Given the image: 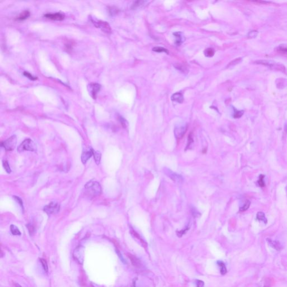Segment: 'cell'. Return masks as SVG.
Listing matches in <instances>:
<instances>
[{"label":"cell","mask_w":287,"mask_h":287,"mask_svg":"<svg viewBox=\"0 0 287 287\" xmlns=\"http://www.w3.org/2000/svg\"><path fill=\"white\" fill-rule=\"evenodd\" d=\"M217 264H218V266L220 267V271H221V274L222 275L226 274V269L224 262L221 261H218L217 262Z\"/></svg>","instance_id":"2e32d148"},{"label":"cell","mask_w":287,"mask_h":287,"mask_svg":"<svg viewBox=\"0 0 287 287\" xmlns=\"http://www.w3.org/2000/svg\"><path fill=\"white\" fill-rule=\"evenodd\" d=\"M250 201H249L248 200H247L246 201V203H244V204L243 205V206L240 208V211H245V210H247L249 209V207H250Z\"/></svg>","instance_id":"d4e9b609"},{"label":"cell","mask_w":287,"mask_h":287,"mask_svg":"<svg viewBox=\"0 0 287 287\" xmlns=\"http://www.w3.org/2000/svg\"></svg>","instance_id":"ab89813d"},{"label":"cell","mask_w":287,"mask_h":287,"mask_svg":"<svg viewBox=\"0 0 287 287\" xmlns=\"http://www.w3.org/2000/svg\"><path fill=\"white\" fill-rule=\"evenodd\" d=\"M29 16H30L29 11L27 10L24 11L19 15V17H17V19L19 20H24L27 19L29 17Z\"/></svg>","instance_id":"9a60e30c"},{"label":"cell","mask_w":287,"mask_h":287,"mask_svg":"<svg viewBox=\"0 0 287 287\" xmlns=\"http://www.w3.org/2000/svg\"><path fill=\"white\" fill-rule=\"evenodd\" d=\"M119 120H120V121L121 122V123L123 127H126L127 125V122H126V121L123 118H122L121 117H120Z\"/></svg>","instance_id":"836d02e7"},{"label":"cell","mask_w":287,"mask_h":287,"mask_svg":"<svg viewBox=\"0 0 287 287\" xmlns=\"http://www.w3.org/2000/svg\"><path fill=\"white\" fill-rule=\"evenodd\" d=\"M164 173L167 175L170 178L174 181L177 182H181L183 181V178L181 176L178 175L177 173L172 171L170 169L166 168L164 169Z\"/></svg>","instance_id":"52a82bcc"},{"label":"cell","mask_w":287,"mask_h":287,"mask_svg":"<svg viewBox=\"0 0 287 287\" xmlns=\"http://www.w3.org/2000/svg\"><path fill=\"white\" fill-rule=\"evenodd\" d=\"M255 63L269 67L273 70H275L280 71H286V68L282 64L278 63L275 61L271 60H259L255 62Z\"/></svg>","instance_id":"3957f363"},{"label":"cell","mask_w":287,"mask_h":287,"mask_svg":"<svg viewBox=\"0 0 287 287\" xmlns=\"http://www.w3.org/2000/svg\"><path fill=\"white\" fill-rule=\"evenodd\" d=\"M93 152H94V150L92 149H90V150L83 153L81 157L83 164H86L87 161L92 157V155H93Z\"/></svg>","instance_id":"8fae6325"},{"label":"cell","mask_w":287,"mask_h":287,"mask_svg":"<svg viewBox=\"0 0 287 287\" xmlns=\"http://www.w3.org/2000/svg\"><path fill=\"white\" fill-rule=\"evenodd\" d=\"M173 34L176 38V43L178 45L181 44L182 42V36L181 35V33L180 32H176V33H174Z\"/></svg>","instance_id":"d6986e66"},{"label":"cell","mask_w":287,"mask_h":287,"mask_svg":"<svg viewBox=\"0 0 287 287\" xmlns=\"http://www.w3.org/2000/svg\"><path fill=\"white\" fill-rule=\"evenodd\" d=\"M24 75L29 78L30 80H32L33 81H35L37 79V77L34 76L33 75H32L31 74H30L29 72L27 71L24 72Z\"/></svg>","instance_id":"cb8c5ba5"},{"label":"cell","mask_w":287,"mask_h":287,"mask_svg":"<svg viewBox=\"0 0 287 287\" xmlns=\"http://www.w3.org/2000/svg\"><path fill=\"white\" fill-rule=\"evenodd\" d=\"M196 285L197 287H204V283L201 281L198 280L196 281Z\"/></svg>","instance_id":"e575fe53"},{"label":"cell","mask_w":287,"mask_h":287,"mask_svg":"<svg viewBox=\"0 0 287 287\" xmlns=\"http://www.w3.org/2000/svg\"><path fill=\"white\" fill-rule=\"evenodd\" d=\"M257 34H258L257 31L252 30V31H251V32H249V34H248V37L250 38H254L256 37Z\"/></svg>","instance_id":"f546056e"},{"label":"cell","mask_w":287,"mask_h":287,"mask_svg":"<svg viewBox=\"0 0 287 287\" xmlns=\"http://www.w3.org/2000/svg\"></svg>","instance_id":"60d3db41"},{"label":"cell","mask_w":287,"mask_h":287,"mask_svg":"<svg viewBox=\"0 0 287 287\" xmlns=\"http://www.w3.org/2000/svg\"><path fill=\"white\" fill-rule=\"evenodd\" d=\"M14 285H15V287H22V286H20L19 284H17V283H15V284H14Z\"/></svg>","instance_id":"74e56055"},{"label":"cell","mask_w":287,"mask_h":287,"mask_svg":"<svg viewBox=\"0 0 287 287\" xmlns=\"http://www.w3.org/2000/svg\"><path fill=\"white\" fill-rule=\"evenodd\" d=\"M256 217H257V219H258L259 221H263L265 223H267V219L265 217V214L263 212H262V211L258 212V213L257 214Z\"/></svg>","instance_id":"ac0fdd59"},{"label":"cell","mask_w":287,"mask_h":287,"mask_svg":"<svg viewBox=\"0 0 287 287\" xmlns=\"http://www.w3.org/2000/svg\"><path fill=\"white\" fill-rule=\"evenodd\" d=\"M259 180L258 181V183L259 185L260 186L263 187H264L265 186V182H264V176L261 175L260 176Z\"/></svg>","instance_id":"f1b7e54d"},{"label":"cell","mask_w":287,"mask_h":287,"mask_svg":"<svg viewBox=\"0 0 287 287\" xmlns=\"http://www.w3.org/2000/svg\"><path fill=\"white\" fill-rule=\"evenodd\" d=\"M60 205L55 201L51 202L49 204L45 206L44 211L48 215L58 213L60 211Z\"/></svg>","instance_id":"5b68a950"},{"label":"cell","mask_w":287,"mask_h":287,"mask_svg":"<svg viewBox=\"0 0 287 287\" xmlns=\"http://www.w3.org/2000/svg\"><path fill=\"white\" fill-rule=\"evenodd\" d=\"M145 2L144 1H135L133 3V6H132V9H133V10L136 9L137 8H138V7H140L141 6L144 5V4Z\"/></svg>","instance_id":"44dd1931"},{"label":"cell","mask_w":287,"mask_h":287,"mask_svg":"<svg viewBox=\"0 0 287 287\" xmlns=\"http://www.w3.org/2000/svg\"><path fill=\"white\" fill-rule=\"evenodd\" d=\"M3 166H4V168H5V171L7 173H11V169H10V165H9V163H8L7 161H6V160H4L3 161Z\"/></svg>","instance_id":"7402d4cb"},{"label":"cell","mask_w":287,"mask_h":287,"mask_svg":"<svg viewBox=\"0 0 287 287\" xmlns=\"http://www.w3.org/2000/svg\"><path fill=\"white\" fill-rule=\"evenodd\" d=\"M40 261L42 263V266L43 268V269L45 271V272H48V265H47V262L45 260L43 259H40Z\"/></svg>","instance_id":"484cf974"},{"label":"cell","mask_w":287,"mask_h":287,"mask_svg":"<svg viewBox=\"0 0 287 287\" xmlns=\"http://www.w3.org/2000/svg\"><path fill=\"white\" fill-rule=\"evenodd\" d=\"M241 61H242V58H237V59L234 60V61H233L232 62H231V63L229 64L228 66H234V65H237V64H238V63H239V62H241Z\"/></svg>","instance_id":"4dcf8cb0"},{"label":"cell","mask_w":287,"mask_h":287,"mask_svg":"<svg viewBox=\"0 0 287 287\" xmlns=\"http://www.w3.org/2000/svg\"><path fill=\"white\" fill-rule=\"evenodd\" d=\"M204 54L206 56V57H211L214 55V50L213 48H208L205 50Z\"/></svg>","instance_id":"ffe728a7"},{"label":"cell","mask_w":287,"mask_h":287,"mask_svg":"<svg viewBox=\"0 0 287 287\" xmlns=\"http://www.w3.org/2000/svg\"><path fill=\"white\" fill-rule=\"evenodd\" d=\"M286 132L287 133V126H286Z\"/></svg>","instance_id":"f35d334b"},{"label":"cell","mask_w":287,"mask_h":287,"mask_svg":"<svg viewBox=\"0 0 287 287\" xmlns=\"http://www.w3.org/2000/svg\"><path fill=\"white\" fill-rule=\"evenodd\" d=\"M278 50L281 52L287 53V44H281L278 47Z\"/></svg>","instance_id":"4316f807"},{"label":"cell","mask_w":287,"mask_h":287,"mask_svg":"<svg viewBox=\"0 0 287 287\" xmlns=\"http://www.w3.org/2000/svg\"><path fill=\"white\" fill-rule=\"evenodd\" d=\"M267 241L268 244L273 249H275L277 251H280L282 249V245L278 241H273L269 238H267Z\"/></svg>","instance_id":"7c38bea8"},{"label":"cell","mask_w":287,"mask_h":287,"mask_svg":"<svg viewBox=\"0 0 287 287\" xmlns=\"http://www.w3.org/2000/svg\"><path fill=\"white\" fill-rule=\"evenodd\" d=\"M243 111H236L235 112L234 114V117L236 118H240L241 116L243 115Z\"/></svg>","instance_id":"d6a6232c"},{"label":"cell","mask_w":287,"mask_h":287,"mask_svg":"<svg viewBox=\"0 0 287 287\" xmlns=\"http://www.w3.org/2000/svg\"><path fill=\"white\" fill-rule=\"evenodd\" d=\"M44 17H47L52 20H57V21H61L64 19L65 15L60 12L56 13H49L44 15Z\"/></svg>","instance_id":"9c48e42d"},{"label":"cell","mask_w":287,"mask_h":287,"mask_svg":"<svg viewBox=\"0 0 287 287\" xmlns=\"http://www.w3.org/2000/svg\"><path fill=\"white\" fill-rule=\"evenodd\" d=\"M27 227L28 228V230H29V232L30 233V234H32L34 232L33 226L30 224H28V225H27Z\"/></svg>","instance_id":"d590c367"},{"label":"cell","mask_w":287,"mask_h":287,"mask_svg":"<svg viewBox=\"0 0 287 287\" xmlns=\"http://www.w3.org/2000/svg\"><path fill=\"white\" fill-rule=\"evenodd\" d=\"M187 131V126H178L175 129V135L177 139L182 138Z\"/></svg>","instance_id":"ba28073f"},{"label":"cell","mask_w":287,"mask_h":287,"mask_svg":"<svg viewBox=\"0 0 287 287\" xmlns=\"http://www.w3.org/2000/svg\"><path fill=\"white\" fill-rule=\"evenodd\" d=\"M172 100L179 103H181L183 101V97L181 93H176L175 94H173V95L172 96Z\"/></svg>","instance_id":"4fadbf2b"},{"label":"cell","mask_w":287,"mask_h":287,"mask_svg":"<svg viewBox=\"0 0 287 287\" xmlns=\"http://www.w3.org/2000/svg\"><path fill=\"white\" fill-rule=\"evenodd\" d=\"M37 150L36 144L34 143L33 140L30 138L25 139L22 141L18 148L17 151L19 153H22L24 151H35Z\"/></svg>","instance_id":"7a4b0ae2"},{"label":"cell","mask_w":287,"mask_h":287,"mask_svg":"<svg viewBox=\"0 0 287 287\" xmlns=\"http://www.w3.org/2000/svg\"><path fill=\"white\" fill-rule=\"evenodd\" d=\"M10 231H11V233L13 235H16V236L21 235V232H20L18 228L14 225H11Z\"/></svg>","instance_id":"e0dca14e"},{"label":"cell","mask_w":287,"mask_h":287,"mask_svg":"<svg viewBox=\"0 0 287 287\" xmlns=\"http://www.w3.org/2000/svg\"><path fill=\"white\" fill-rule=\"evenodd\" d=\"M17 145V136L13 135L1 143V146L4 147L6 151H12L15 148Z\"/></svg>","instance_id":"277c9868"},{"label":"cell","mask_w":287,"mask_h":287,"mask_svg":"<svg viewBox=\"0 0 287 287\" xmlns=\"http://www.w3.org/2000/svg\"><path fill=\"white\" fill-rule=\"evenodd\" d=\"M14 198L15 199V200L17 201V203L21 205V206L23 208V203H22V199H20L19 197H17V196H14Z\"/></svg>","instance_id":"8d00e7d4"},{"label":"cell","mask_w":287,"mask_h":287,"mask_svg":"<svg viewBox=\"0 0 287 287\" xmlns=\"http://www.w3.org/2000/svg\"><path fill=\"white\" fill-rule=\"evenodd\" d=\"M93 22L95 24V25L97 28H100L102 29V30L106 33L110 34L111 33L112 30L110 28V25L108 22L101 21V20H98L97 22L93 21Z\"/></svg>","instance_id":"8992f818"},{"label":"cell","mask_w":287,"mask_h":287,"mask_svg":"<svg viewBox=\"0 0 287 287\" xmlns=\"http://www.w3.org/2000/svg\"><path fill=\"white\" fill-rule=\"evenodd\" d=\"M118 11H119L118 9L115 7H110L109 9L110 13V15H116L118 12Z\"/></svg>","instance_id":"83f0119b"},{"label":"cell","mask_w":287,"mask_h":287,"mask_svg":"<svg viewBox=\"0 0 287 287\" xmlns=\"http://www.w3.org/2000/svg\"><path fill=\"white\" fill-rule=\"evenodd\" d=\"M131 257H132V259L131 258V261H132L133 265H136V266H138V265H140V262L138 261L136 257H133V256H131Z\"/></svg>","instance_id":"1f68e13d"},{"label":"cell","mask_w":287,"mask_h":287,"mask_svg":"<svg viewBox=\"0 0 287 287\" xmlns=\"http://www.w3.org/2000/svg\"><path fill=\"white\" fill-rule=\"evenodd\" d=\"M85 193L90 198H93L100 195L102 193V188L100 183L95 181L91 180L85 185Z\"/></svg>","instance_id":"6da1fadb"},{"label":"cell","mask_w":287,"mask_h":287,"mask_svg":"<svg viewBox=\"0 0 287 287\" xmlns=\"http://www.w3.org/2000/svg\"><path fill=\"white\" fill-rule=\"evenodd\" d=\"M94 160L97 165H99L101 160V153L99 151H94L93 152Z\"/></svg>","instance_id":"5bb4252c"},{"label":"cell","mask_w":287,"mask_h":287,"mask_svg":"<svg viewBox=\"0 0 287 287\" xmlns=\"http://www.w3.org/2000/svg\"><path fill=\"white\" fill-rule=\"evenodd\" d=\"M153 50L155 51V52H165L166 53H168V51L167 50V49L164 48H163V47H154V48H153Z\"/></svg>","instance_id":"603a6c76"},{"label":"cell","mask_w":287,"mask_h":287,"mask_svg":"<svg viewBox=\"0 0 287 287\" xmlns=\"http://www.w3.org/2000/svg\"><path fill=\"white\" fill-rule=\"evenodd\" d=\"M90 87L91 89V95L94 100L97 98V93L100 92V85L98 84H92L90 85Z\"/></svg>","instance_id":"30bf717a"}]
</instances>
